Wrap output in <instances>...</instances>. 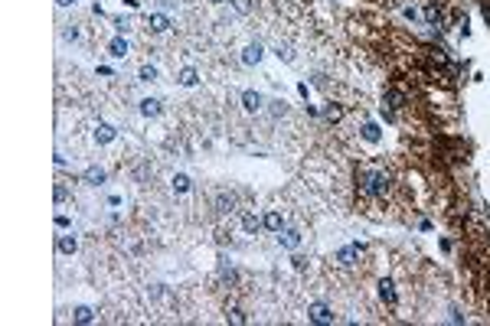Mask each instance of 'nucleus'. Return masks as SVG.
<instances>
[{"label":"nucleus","mask_w":490,"mask_h":326,"mask_svg":"<svg viewBox=\"0 0 490 326\" xmlns=\"http://www.w3.org/2000/svg\"><path fill=\"white\" fill-rule=\"evenodd\" d=\"M359 189L370 196H386V189H389V176L382 173V170H372V173H359Z\"/></svg>","instance_id":"obj_1"},{"label":"nucleus","mask_w":490,"mask_h":326,"mask_svg":"<svg viewBox=\"0 0 490 326\" xmlns=\"http://www.w3.org/2000/svg\"><path fill=\"white\" fill-rule=\"evenodd\" d=\"M356 258H363V245H350V248H343L337 254L340 264H356Z\"/></svg>","instance_id":"obj_2"},{"label":"nucleus","mask_w":490,"mask_h":326,"mask_svg":"<svg viewBox=\"0 0 490 326\" xmlns=\"http://www.w3.org/2000/svg\"><path fill=\"white\" fill-rule=\"evenodd\" d=\"M307 313H311L314 323H330V320H333V313H330V307H327V304H314Z\"/></svg>","instance_id":"obj_3"},{"label":"nucleus","mask_w":490,"mask_h":326,"mask_svg":"<svg viewBox=\"0 0 490 326\" xmlns=\"http://www.w3.org/2000/svg\"><path fill=\"white\" fill-rule=\"evenodd\" d=\"M278 241H281L284 248H297V245H301V235H297L294 228H288V232H278Z\"/></svg>","instance_id":"obj_4"},{"label":"nucleus","mask_w":490,"mask_h":326,"mask_svg":"<svg viewBox=\"0 0 490 326\" xmlns=\"http://www.w3.org/2000/svg\"><path fill=\"white\" fill-rule=\"evenodd\" d=\"M379 297L392 307V304H395V284H392V281H382V284H379Z\"/></svg>","instance_id":"obj_5"},{"label":"nucleus","mask_w":490,"mask_h":326,"mask_svg":"<svg viewBox=\"0 0 490 326\" xmlns=\"http://www.w3.org/2000/svg\"><path fill=\"white\" fill-rule=\"evenodd\" d=\"M95 141H98V144H108V141H115V127H111V124H98V130H95Z\"/></svg>","instance_id":"obj_6"},{"label":"nucleus","mask_w":490,"mask_h":326,"mask_svg":"<svg viewBox=\"0 0 490 326\" xmlns=\"http://www.w3.org/2000/svg\"><path fill=\"white\" fill-rule=\"evenodd\" d=\"M242 105H245L249 111H258L261 108V95L258 91H245V95H242Z\"/></svg>","instance_id":"obj_7"},{"label":"nucleus","mask_w":490,"mask_h":326,"mask_svg":"<svg viewBox=\"0 0 490 326\" xmlns=\"http://www.w3.org/2000/svg\"><path fill=\"white\" fill-rule=\"evenodd\" d=\"M141 114H147V118L160 114V101H154V98H144V101H141Z\"/></svg>","instance_id":"obj_8"},{"label":"nucleus","mask_w":490,"mask_h":326,"mask_svg":"<svg viewBox=\"0 0 490 326\" xmlns=\"http://www.w3.org/2000/svg\"><path fill=\"white\" fill-rule=\"evenodd\" d=\"M242 228H245L249 235H255V232H258V228H261V222H258V218H255V216H252V212H245V216H242Z\"/></svg>","instance_id":"obj_9"},{"label":"nucleus","mask_w":490,"mask_h":326,"mask_svg":"<svg viewBox=\"0 0 490 326\" xmlns=\"http://www.w3.org/2000/svg\"><path fill=\"white\" fill-rule=\"evenodd\" d=\"M85 183H105V170H101V166H88L85 170Z\"/></svg>","instance_id":"obj_10"},{"label":"nucleus","mask_w":490,"mask_h":326,"mask_svg":"<svg viewBox=\"0 0 490 326\" xmlns=\"http://www.w3.org/2000/svg\"><path fill=\"white\" fill-rule=\"evenodd\" d=\"M261 225H265V228H272V232H281V216H278V212H268Z\"/></svg>","instance_id":"obj_11"},{"label":"nucleus","mask_w":490,"mask_h":326,"mask_svg":"<svg viewBox=\"0 0 490 326\" xmlns=\"http://www.w3.org/2000/svg\"><path fill=\"white\" fill-rule=\"evenodd\" d=\"M76 248H78L76 238H69V235H62V238H59V251H62V254H72Z\"/></svg>","instance_id":"obj_12"},{"label":"nucleus","mask_w":490,"mask_h":326,"mask_svg":"<svg viewBox=\"0 0 490 326\" xmlns=\"http://www.w3.org/2000/svg\"><path fill=\"white\" fill-rule=\"evenodd\" d=\"M167 26H170V23H167V17H160V13H154V17H151V30H154V33H163Z\"/></svg>","instance_id":"obj_13"},{"label":"nucleus","mask_w":490,"mask_h":326,"mask_svg":"<svg viewBox=\"0 0 490 326\" xmlns=\"http://www.w3.org/2000/svg\"><path fill=\"white\" fill-rule=\"evenodd\" d=\"M242 59H245V62H258V59H261V46L258 43H255V46H249V49H245V55H242Z\"/></svg>","instance_id":"obj_14"},{"label":"nucleus","mask_w":490,"mask_h":326,"mask_svg":"<svg viewBox=\"0 0 490 326\" xmlns=\"http://www.w3.org/2000/svg\"><path fill=\"white\" fill-rule=\"evenodd\" d=\"M128 53V43L124 39H111V55H124Z\"/></svg>","instance_id":"obj_15"},{"label":"nucleus","mask_w":490,"mask_h":326,"mask_svg":"<svg viewBox=\"0 0 490 326\" xmlns=\"http://www.w3.org/2000/svg\"><path fill=\"white\" fill-rule=\"evenodd\" d=\"M174 189H176V193H186V189H190V180H186L183 173H180V176H174Z\"/></svg>","instance_id":"obj_16"},{"label":"nucleus","mask_w":490,"mask_h":326,"mask_svg":"<svg viewBox=\"0 0 490 326\" xmlns=\"http://www.w3.org/2000/svg\"><path fill=\"white\" fill-rule=\"evenodd\" d=\"M92 320V310L88 307H76V323H88Z\"/></svg>","instance_id":"obj_17"},{"label":"nucleus","mask_w":490,"mask_h":326,"mask_svg":"<svg viewBox=\"0 0 490 326\" xmlns=\"http://www.w3.org/2000/svg\"><path fill=\"white\" fill-rule=\"evenodd\" d=\"M363 137H366V141H379V127H376V124H366V127H363Z\"/></svg>","instance_id":"obj_18"},{"label":"nucleus","mask_w":490,"mask_h":326,"mask_svg":"<svg viewBox=\"0 0 490 326\" xmlns=\"http://www.w3.org/2000/svg\"><path fill=\"white\" fill-rule=\"evenodd\" d=\"M180 82H183V85H196V72L193 69H183V72H180Z\"/></svg>","instance_id":"obj_19"},{"label":"nucleus","mask_w":490,"mask_h":326,"mask_svg":"<svg viewBox=\"0 0 490 326\" xmlns=\"http://www.w3.org/2000/svg\"><path fill=\"white\" fill-rule=\"evenodd\" d=\"M232 202H235L232 196H219V212H229V209H232Z\"/></svg>","instance_id":"obj_20"},{"label":"nucleus","mask_w":490,"mask_h":326,"mask_svg":"<svg viewBox=\"0 0 490 326\" xmlns=\"http://www.w3.org/2000/svg\"><path fill=\"white\" fill-rule=\"evenodd\" d=\"M324 114H327V121H340V118H343V111H340V108H333V105H330V108H327Z\"/></svg>","instance_id":"obj_21"},{"label":"nucleus","mask_w":490,"mask_h":326,"mask_svg":"<svg viewBox=\"0 0 490 326\" xmlns=\"http://www.w3.org/2000/svg\"><path fill=\"white\" fill-rule=\"evenodd\" d=\"M151 78H157V72L154 69H141V82H151Z\"/></svg>","instance_id":"obj_22"},{"label":"nucleus","mask_w":490,"mask_h":326,"mask_svg":"<svg viewBox=\"0 0 490 326\" xmlns=\"http://www.w3.org/2000/svg\"><path fill=\"white\" fill-rule=\"evenodd\" d=\"M484 17H487V23H490V7H487V10H484Z\"/></svg>","instance_id":"obj_23"},{"label":"nucleus","mask_w":490,"mask_h":326,"mask_svg":"<svg viewBox=\"0 0 490 326\" xmlns=\"http://www.w3.org/2000/svg\"><path fill=\"white\" fill-rule=\"evenodd\" d=\"M56 3H62V7H65V3H72V0H56Z\"/></svg>","instance_id":"obj_24"},{"label":"nucleus","mask_w":490,"mask_h":326,"mask_svg":"<svg viewBox=\"0 0 490 326\" xmlns=\"http://www.w3.org/2000/svg\"><path fill=\"white\" fill-rule=\"evenodd\" d=\"M216 3H222V0H216Z\"/></svg>","instance_id":"obj_25"}]
</instances>
